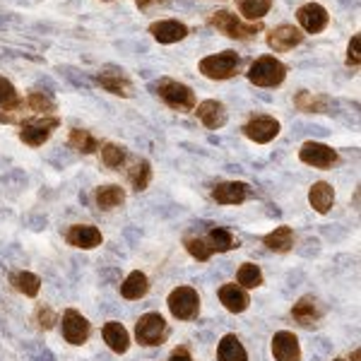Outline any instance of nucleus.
<instances>
[{
  "mask_svg": "<svg viewBox=\"0 0 361 361\" xmlns=\"http://www.w3.org/2000/svg\"><path fill=\"white\" fill-rule=\"evenodd\" d=\"M154 90H157V94L161 97V102H164L169 109H173V111L188 114L197 106L193 90H190L188 85L176 82V80H159Z\"/></svg>",
  "mask_w": 361,
  "mask_h": 361,
  "instance_id": "f257e3e1",
  "label": "nucleus"
},
{
  "mask_svg": "<svg viewBox=\"0 0 361 361\" xmlns=\"http://www.w3.org/2000/svg\"><path fill=\"white\" fill-rule=\"evenodd\" d=\"M284 78H287V68H284V63H279L272 56L258 58L248 68V80L258 87H277L284 82Z\"/></svg>",
  "mask_w": 361,
  "mask_h": 361,
  "instance_id": "f03ea898",
  "label": "nucleus"
},
{
  "mask_svg": "<svg viewBox=\"0 0 361 361\" xmlns=\"http://www.w3.org/2000/svg\"><path fill=\"white\" fill-rule=\"evenodd\" d=\"M238 66H241V58L234 51H222L217 56H207L200 61V73L209 80H229L236 75Z\"/></svg>",
  "mask_w": 361,
  "mask_h": 361,
  "instance_id": "7ed1b4c3",
  "label": "nucleus"
},
{
  "mask_svg": "<svg viewBox=\"0 0 361 361\" xmlns=\"http://www.w3.org/2000/svg\"><path fill=\"white\" fill-rule=\"evenodd\" d=\"M169 311H171L173 318L178 320H190L197 316L200 311V296H197L195 289L190 287H176L171 294H169Z\"/></svg>",
  "mask_w": 361,
  "mask_h": 361,
  "instance_id": "20e7f679",
  "label": "nucleus"
},
{
  "mask_svg": "<svg viewBox=\"0 0 361 361\" xmlns=\"http://www.w3.org/2000/svg\"><path fill=\"white\" fill-rule=\"evenodd\" d=\"M209 25L226 34L229 39H253L260 32V25H243L234 13H226V10H219V13L209 17Z\"/></svg>",
  "mask_w": 361,
  "mask_h": 361,
  "instance_id": "39448f33",
  "label": "nucleus"
},
{
  "mask_svg": "<svg viewBox=\"0 0 361 361\" xmlns=\"http://www.w3.org/2000/svg\"><path fill=\"white\" fill-rule=\"evenodd\" d=\"M164 335H166V320L161 318L159 313H145V316L137 320L135 337L140 345H145V347L161 345Z\"/></svg>",
  "mask_w": 361,
  "mask_h": 361,
  "instance_id": "423d86ee",
  "label": "nucleus"
},
{
  "mask_svg": "<svg viewBox=\"0 0 361 361\" xmlns=\"http://www.w3.org/2000/svg\"><path fill=\"white\" fill-rule=\"evenodd\" d=\"M296 22L301 25V29L308 34H320L330 22V15L323 5L318 3H306L296 10Z\"/></svg>",
  "mask_w": 361,
  "mask_h": 361,
  "instance_id": "0eeeda50",
  "label": "nucleus"
},
{
  "mask_svg": "<svg viewBox=\"0 0 361 361\" xmlns=\"http://www.w3.org/2000/svg\"><path fill=\"white\" fill-rule=\"evenodd\" d=\"M97 82L102 85L106 92H111V94H116V97H126V99H130V97H133V85H130L128 75H126L121 68L106 66L104 70H99Z\"/></svg>",
  "mask_w": 361,
  "mask_h": 361,
  "instance_id": "6e6552de",
  "label": "nucleus"
},
{
  "mask_svg": "<svg viewBox=\"0 0 361 361\" xmlns=\"http://www.w3.org/2000/svg\"><path fill=\"white\" fill-rule=\"evenodd\" d=\"M301 42H304V34H301V29L294 25H279L267 34V46H270L272 51H277V54L292 51Z\"/></svg>",
  "mask_w": 361,
  "mask_h": 361,
  "instance_id": "1a4fd4ad",
  "label": "nucleus"
},
{
  "mask_svg": "<svg viewBox=\"0 0 361 361\" xmlns=\"http://www.w3.org/2000/svg\"><path fill=\"white\" fill-rule=\"evenodd\" d=\"M299 159L308 166L330 169L337 161V152L323 142H306L304 147L299 149Z\"/></svg>",
  "mask_w": 361,
  "mask_h": 361,
  "instance_id": "9d476101",
  "label": "nucleus"
},
{
  "mask_svg": "<svg viewBox=\"0 0 361 361\" xmlns=\"http://www.w3.org/2000/svg\"><path fill=\"white\" fill-rule=\"evenodd\" d=\"M243 133H246L248 140L258 145H267L270 140H275L279 135V121L270 118V116H255L253 121H248L243 126Z\"/></svg>",
  "mask_w": 361,
  "mask_h": 361,
  "instance_id": "9b49d317",
  "label": "nucleus"
},
{
  "mask_svg": "<svg viewBox=\"0 0 361 361\" xmlns=\"http://www.w3.org/2000/svg\"><path fill=\"white\" fill-rule=\"evenodd\" d=\"M63 337L70 345H85L87 337H90V323H87L82 313L73 311V308L63 313Z\"/></svg>",
  "mask_w": 361,
  "mask_h": 361,
  "instance_id": "f8f14e48",
  "label": "nucleus"
},
{
  "mask_svg": "<svg viewBox=\"0 0 361 361\" xmlns=\"http://www.w3.org/2000/svg\"><path fill=\"white\" fill-rule=\"evenodd\" d=\"M149 34L154 37V42L169 46V44L183 42L188 37V27L178 20H159L154 25H149Z\"/></svg>",
  "mask_w": 361,
  "mask_h": 361,
  "instance_id": "ddd939ff",
  "label": "nucleus"
},
{
  "mask_svg": "<svg viewBox=\"0 0 361 361\" xmlns=\"http://www.w3.org/2000/svg\"><path fill=\"white\" fill-rule=\"evenodd\" d=\"M68 243L75 248H82V250H90V248H97L102 246V231L92 224H75L68 229Z\"/></svg>",
  "mask_w": 361,
  "mask_h": 361,
  "instance_id": "4468645a",
  "label": "nucleus"
},
{
  "mask_svg": "<svg viewBox=\"0 0 361 361\" xmlns=\"http://www.w3.org/2000/svg\"><path fill=\"white\" fill-rule=\"evenodd\" d=\"M248 195H250V188L246 183H241V180H226V183H219L217 188L212 190V197L219 205H241Z\"/></svg>",
  "mask_w": 361,
  "mask_h": 361,
  "instance_id": "2eb2a0df",
  "label": "nucleus"
},
{
  "mask_svg": "<svg viewBox=\"0 0 361 361\" xmlns=\"http://www.w3.org/2000/svg\"><path fill=\"white\" fill-rule=\"evenodd\" d=\"M272 354H275L277 361H299L301 359V349H299V340H296L294 333H277L272 337Z\"/></svg>",
  "mask_w": 361,
  "mask_h": 361,
  "instance_id": "dca6fc26",
  "label": "nucleus"
},
{
  "mask_svg": "<svg viewBox=\"0 0 361 361\" xmlns=\"http://www.w3.org/2000/svg\"><path fill=\"white\" fill-rule=\"evenodd\" d=\"M197 118L205 123V128L209 130H219L226 123V109L222 102H214V99H207V102L197 104L195 106Z\"/></svg>",
  "mask_w": 361,
  "mask_h": 361,
  "instance_id": "f3484780",
  "label": "nucleus"
},
{
  "mask_svg": "<svg viewBox=\"0 0 361 361\" xmlns=\"http://www.w3.org/2000/svg\"><path fill=\"white\" fill-rule=\"evenodd\" d=\"M58 128V118H49V121H39V123H27L22 128L20 137L22 142H27L29 147H42L46 140L51 137V130Z\"/></svg>",
  "mask_w": 361,
  "mask_h": 361,
  "instance_id": "a211bd4d",
  "label": "nucleus"
},
{
  "mask_svg": "<svg viewBox=\"0 0 361 361\" xmlns=\"http://www.w3.org/2000/svg\"><path fill=\"white\" fill-rule=\"evenodd\" d=\"M308 202H311V207L316 209L318 214H328L330 207H333L335 202V190L330 183H325V180H318V183L311 185V193H308Z\"/></svg>",
  "mask_w": 361,
  "mask_h": 361,
  "instance_id": "6ab92c4d",
  "label": "nucleus"
},
{
  "mask_svg": "<svg viewBox=\"0 0 361 361\" xmlns=\"http://www.w3.org/2000/svg\"><path fill=\"white\" fill-rule=\"evenodd\" d=\"M219 301H222L226 311H231V313H243L250 304L248 294L243 292L241 287H236V284H224V287H219Z\"/></svg>",
  "mask_w": 361,
  "mask_h": 361,
  "instance_id": "aec40b11",
  "label": "nucleus"
},
{
  "mask_svg": "<svg viewBox=\"0 0 361 361\" xmlns=\"http://www.w3.org/2000/svg\"><path fill=\"white\" fill-rule=\"evenodd\" d=\"M102 333H104V342H106V345L111 347L116 354L128 352V347H130V337H128V330L121 323H116V320H109V323L104 325Z\"/></svg>",
  "mask_w": 361,
  "mask_h": 361,
  "instance_id": "412c9836",
  "label": "nucleus"
},
{
  "mask_svg": "<svg viewBox=\"0 0 361 361\" xmlns=\"http://www.w3.org/2000/svg\"><path fill=\"white\" fill-rule=\"evenodd\" d=\"M294 104L299 106V111L306 114H328L330 99L323 94H313V92H299L294 97Z\"/></svg>",
  "mask_w": 361,
  "mask_h": 361,
  "instance_id": "4be33fe9",
  "label": "nucleus"
},
{
  "mask_svg": "<svg viewBox=\"0 0 361 361\" xmlns=\"http://www.w3.org/2000/svg\"><path fill=\"white\" fill-rule=\"evenodd\" d=\"M263 243L270 250H275V253H287L294 246V231L289 226H277L275 231L263 236Z\"/></svg>",
  "mask_w": 361,
  "mask_h": 361,
  "instance_id": "5701e85b",
  "label": "nucleus"
},
{
  "mask_svg": "<svg viewBox=\"0 0 361 361\" xmlns=\"http://www.w3.org/2000/svg\"><path fill=\"white\" fill-rule=\"evenodd\" d=\"M217 359L219 361H248V354L241 342H238L236 335H224L217 349Z\"/></svg>",
  "mask_w": 361,
  "mask_h": 361,
  "instance_id": "b1692460",
  "label": "nucleus"
},
{
  "mask_svg": "<svg viewBox=\"0 0 361 361\" xmlns=\"http://www.w3.org/2000/svg\"><path fill=\"white\" fill-rule=\"evenodd\" d=\"M147 289H149V282L142 272H130V275L126 277V282L121 284V294H123V299L128 301L142 299V296L147 294Z\"/></svg>",
  "mask_w": 361,
  "mask_h": 361,
  "instance_id": "393cba45",
  "label": "nucleus"
},
{
  "mask_svg": "<svg viewBox=\"0 0 361 361\" xmlns=\"http://www.w3.org/2000/svg\"><path fill=\"white\" fill-rule=\"evenodd\" d=\"M207 248L212 250H217V253H224V250H231V248H236L238 246V241L234 236H231V231H226L222 229V226H214L212 231L207 234Z\"/></svg>",
  "mask_w": 361,
  "mask_h": 361,
  "instance_id": "a878e982",
  "label": "nucleus"
},
{
  "mask_svg": "<svg viewBox=\"0 0 361 361\" xmlns=\"http://www.w3.org/2000/svg\"><path fill=\"white\" fill-rule=\"evenodd\" d=\"M94 197H97V205L102 209H114L126 200V193L121 185H102V188H97Z\"/></svg>",
  "mask_w": 361,
  "mask_h": 361,
  "instance_id": "bb28decb",
  "label": "nucleus"
},
{
  "mask_svg": "<svg viewBox=\"0 0 361 361\" xmlns=\"http://www.w3.org/2000/svg\"><path fill=\"white\" fill-rule=\"evenodd\" d=\"M10 282L15 284L17 292H22L25 296H37L39 289H42V279H39L37 275H32V272H27V270L15 272V275L10 277Z\"/></svg>",
  "mask_w": 361,
  "mask_h": 361,
  "instance_id": "cd10ccee",
  "label": "nucleus"
},
{
  "mask_svg": "<svg viewBox=\"0 0 361 361\" xmlns=\"http://www.w3.org/2000/svg\"><path fill=\"white\" fill-rule=\"evenodd\" d=\"M272 0H238V13L246 20H263L270 13Z\"/></svg>",
  "mask_w": 361,
  "mask_h": 361,
  "instance_id": "c85d7f7f",
  "label": "nucleus"
},
{
  "mask_svg": "<svg viewBox=\"0 0 361 361\" xmlns=\"http://www.w3.org/2000/svg\"><path fill=\"white\" fill-rule=\"evenodd\" d=\"M292 316L299 320L301 325H313V320L318 318V304L313 296H304L299 304H294Z\"/></svg>",
  "mask_w": 361,
  "mask_h": 361,
  "instance_id": "c756f323",
  "label": "nucleus"
},
{
  "mask_svg": "<svg viewBox=\"0 0 361 361\" xmlns=\"http://www.w3.org/2000/svg\"><path fill=\"white\" fill-rule=\"evenodd\" d=\"M128 178H130L133 188L135 190H145L149 185V178H152V169H149V161L147 159H140L133 164L130 173H128Z\"/></svg>",
  "mask_w": 361,
  "mask_h": 361,
  "instance_id": "7c9ffc66",
  "label": "nucleus"
},
{
  "mask_svg": "<svg viewBox=\"0 0 361 361\" xmlns=\"http://www.w3.org/2000/svg\"><path fill=\"white\" fill-rule=\"evenodd\" d=\"M236 279H238V284H241V287L255 289V287H260V284H263V272H260V267H258V265L243 263V265H241V270H238Z\"/></svg>",
  "mask_w": 361,
  "mask_h": 361,
  "instance_id": "2f4dec72",
  "label": "nucleus"
},
{
  "mask_svg": "<svg viewBox=\"0 0 361 361\" xmlns=\"http://www.w3.org/2000/svg\"><path fill=\"white\" fill-rule=\"evenodd\" d=\"M20 106H22V99H20V94H17L13 82L0 75V109L8 111V109H20Z\"/></svg>",
  "mask_w": 361,
  "mask_h": 361,
  "instance_id": "473e14b6",
  "label": "nucleus"
},
{
  "mask_svg": "<svg viewBox=\"0 0 361 361\" xmlns=\"http://www.w3.org/2000/svg\"><path fill=\"white\" fill-rule=\"evenodd\" d=\"M68 142H70V147H73V149H78V152H85V154L94 152V149L99 147L97 137H92L87 130H73V133H70Z\"/></svg>",
  "mask_w": 361,
  "mask_h": 361,
  "instance_id": "72a5a7b5",
  "label": "nucleus"
},
{
  "mask_svg": "<svg viewBox=\"0 0 361 361\" xmlns=\"http://www.w3.org/2000/svg\"><path fill=\"white\" fill-rule=\"evenodd\" d=\"M102 159H104V164H106L109 169H116V166L123 164L126 149L121 147V145L109 142V145H104V147H102Z\"/></svg>",
  "mask_w": 361,
  "mask_h": 361,
  "instance_id": "f704fd0d",
  "label": "nucleus"
},
{
  "mask_svg": "<svg viewBox=\"0 0 361 361\" xmlns=\"http://www.w3.org/2000/svg\"><path fill=\"white\" fill-rule=\"evenodd\" d=\"M54 99H51L49 94H44V92H32L29 94V109L32 111H37V114H49V111H54Z\"/></svg>",
  "mask_w": 361,
  "mask_h": 361,
  "instance_id": "c9c22d12",
  "label": "nucleus"
},
{
  "mask_svg": "<svg viewBox=\"0 0 361 361\" xmlns=\"http://www.w3.org/2000/svg\"><path fill=\"white\" fill-rule=\"evenodd\" d=\"M185 248H188V253L193 255V258L200 260V263H205L209 255H212V250L207 248V243L202 241V238H195V236L185 238Z\"/></svg>",
  "mask_w": 361,
  "mask_h": 361,
  "instance_id": "e433bc0d",
  "label": "nucleus"
},
{
  "mask_svg": "<svg viewBox=\"0 0 361 361\" xmlns=\"http://www.w3.org/2000/svg\"><path fill=\"white\" fill-rule=\"evenodd\" d=\"M359 42H361L359 34H354L352 42H349V46H347V66L349 68H357L359 61H361L359 58Z\"/></svg>",
  "mask_w": 361,
  "mask_h": 361,
  "instance_id": "4c0bfd02",
  "label": "nucleus"
},
{
  "mask_svg": "<svg viewBox=\"0 0 361 361\" xmlns=\"http://www.w3.org/2000/svg\"><path fill=\"white\" fill-rule=\"evenodd\" d=\"M37 318H39V325H42V328H46V330H49V328H54V323H56V316H54V311H51V308L49 306H42V308H39V311H37Z\"/></svg>",
  "mask_w": 361,
  "mask_h": 361,
  "instance_id": "58836bf2",
  "label": "nucleus"
},
{
  "mask_svg": "<svg viewBox=\"0 0 361 361\" xmlns=\"http://www.w3.org/2000/svg\"><path fill=\"white\" fill-rule=\"evenodd\" d=\"M169 361H193V357H190V352L185 347H176L171 352V357H169Z\"/></svg>",
  "mask_w": 361,
  "mask_h": 361,
  "instance_id": "ea45409f",
  "label": "nucleus"
},
{
  "mask_svg": "<svg viewBox=\"0 0 361 361\" xmlns=\"http://www.w3.org/2000/svg\"><path fill=\"white\" fill-rule=\"evenodd\" d=\"M32 361H56V357L46 347H42V349H37V352L32 354Z\"/></svg>",
  "mask_w": 361,
  "mask_h": 361,
  "instance_id": "a19ab883",
  "label": "nucleus"
},
{
  "mask_svg": "<svg viewBox=\"0 0 361 361\" xmlns=\"http://www.w3.org/2000/svg\"><path fill=\"white\" fill-rule=\"evenodd\" d=\"M135 3L140 10H149V8H154V5H164L166 0H135Z\"/></svg>",
  "mask_w": 361,
  "mask_h": 361,
  "instance_id": "79ce46f5",
  "label": "nucleus"
},
{
  "mask_svg": "<svg viewBox=\"0 0 361 361\" xmlns=\"http://www.w3.org/2000/svg\"><path fill=\"white\" fill-rule=\"evenodd\" d=\"M0 27H3V25H0Z\"/></svg>",
  "mask_w": 361,
  "mask_h": 361,
  "instance_id": "37998d69",
  "label": "nucleus"
}]
</instances>
